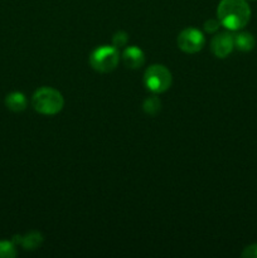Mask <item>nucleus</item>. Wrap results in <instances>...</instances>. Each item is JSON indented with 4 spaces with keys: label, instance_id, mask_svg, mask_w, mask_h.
I'll list each match as a JSON object with an SVG mask.
<instances>
[{
    "label": "nucleus",
    "instance_id": "obj_1",
    "mask_svg": "<svg viewBox=\"0 0 257 258\" xmlns=\"http://www.w3.org/2000/svg\"><path fill=\"white\" fill-rule=\"evenodd\" d=\"M218 20L229 30L246 27L251 18V9L246 0H221L217 9Z\"/></svg>",
    "mask_w": 257,
    "mask_h": 258
},
{
    "label": "nucleus",
    "instance_id": "obj_2",
    "mask_svg": "<svg viewBox=\"0 0 257 258\" xmlns=\"http://www.w3.org/2000/svg\"><path fill=\"white\" fill-rule=\"evenodd\" d=\"M32 105L37 112L43 115H55L65 105V100L59 91L50 87H42L34 92Z\"/></svg>",
    "mask_w": 257,
    "mask_h": 258
},
{
    "label": "nucleus",
    "instance_id": "obj_3",
    "mask_svg": "<svg viewBox=\"0 0 257 258\" xmlns=\"http://www.w3.org/2000/svg\"><path fill=\"white\" fill-rule=\"evenodd\" d=\"M118 59H120L118 48L113 45H101L91 53L90 64L97 72L108 73L115 70Z\"/></svg>",
    "mask_w": 257,
    "mask_h": 258
},
{
    "label": "nucleus",
    "instance_id": "obj_4",
    "mask_svg": "<svg viewBox=\"0 0 257 258\" xmlns=\"http://www.w3.org/2000/svg\"><path fill=\"white\" fill-rule=\"evenodd\" d=\"M144 83L146 88L154 93H163L170 87L171 73L165 66L153 64L145 71Z\"/></svg>",
    "mask_w": 257,
    "mask_h": 258
},
{
    "label": "nucleus",
    "instance_id": "obj_5",
    "mask_svg": "<svg viewBox=\"0 0 257 258\" xmlns=\"http://www.w3.org/2000/svg\"><path fill=\"white\" fill-rule=\"evenodd\" d=\"M204 43H206V39H204L203 33L196 28H186L181 30L178 35V47L189 54L202 50Z\"/></svg>",
    "mask_w": 257,
    "mask_h": 258
},
{
    "label": "nucleus",
    "instance_id": "obj_6",
    "mask_svg": "<svg viewBox=\"0 0 257 258\" xmlns=\"http://www.w3.org/2000/svg\"><path fill=\"white\" fill-rule=\"evenodd\" d=\"M211 48L216 57H228L234 48V37L229 33H219L212 39Z\"/></svg>",
    "mask_w": 257,
    "mask_h": 258
},
{
    "label": "nucleus",
    "instance_id": "obj_7",
    "mask_svg": "<svg viewBox=\"0 0 257 258\" xmlns=\"http://www.w3.org/2000/svg\"><path fill=\"white\" fill-rule=\"evenodd\" d=\"M122 59L126 67L131 68V70H138L145 62V55L140 48L135 47H127L122 53Z\"/></svg>",
    "mask_w": 257,
    "mask_h": 258
},
{
    "label": "nucleus",
    "instance_id": "obj_8",
    "mask_svg": "<svg viewBox=\"0 0 257 258\" xmlns=\"http://www.w3.org/2000/svg\"><path fill=\"white\" fill-rule=\"evenodd\" d=\"M14 243H19L27 251H34L43 243V236L39 232H29L25 236H14Z\"/></svg>",
    "mask_w": 257,
    "mask_h": 258
},
{
    "label": "nucleus",
    "instance_id": "obj_9",
    "mask_svg": "<svg viewBox=\"0 0 257 258\" xmlns=\"http://www.w3.org/2000/svg\"><path fill=\"white\" fill-rule=\"evenodd\" d=\"M5 106L13 112H22L27 108V98L22 92H12L5 97Z\"/></svg>",
    "mask_w": 257,
    "mask_h": 258
},
{
    "label": "nucleus",
    "instance_id": "obj_10",
    "mask_svg": "<svg viewBox=\"0 0 257 258\" xmlns=\"http://www.w3.org/2000/svg\"><path fill=\"white\" fill-rule=\"evenodd\" d=\"M254 44H256V40H254V37L251 33L242 32L234 35V47L238 50L249 52V50L253 49Z\"/></svg>",
    "mask_w": 257,
    "mask_h": 258
},
{
    "label": "nucleus",
    "instance_id": "obj_11",
    "mask_svg": "<svg viewBox=\"0 0 257 258\" xmlns=\"http://www.w3.org/2000/svg\"><path fill=\"white\" fill-rule=\"evenodd\" d=\"M143 108L148 115H156L161 108L160 100H159L158 97H155V96L146 98V100L144 101Z\"/></svg>",
    "mask_w": 257,
    "mask_h": 258
},
{
    "label": "nucleus",
    "instance_id": "obj_12",
    "mask_svg": "<svg viewBox=\"0 0 257 258\" xmlns=\"http://www.w3.org/2000/svg\"><path fill=\"white\" fill-rule=\"evenodd\" d=\"M17 256L15 243L13 241H0V258H14Z\"/></svg>",
    "mask_w": 257,
    "mask_h": 258
},
{
    "label": "nucleus",
    "instance_id": "obj_13",
    "mask_svg": "<svg viewBox=\"0 0 257 258\" xmlns=\"http://www.w3.org/2000/svg\"><path fill=\"white\" fill-rule=\"evenodd\" d=\"M127 40H128L127 33L121 32V30H120V32H117V33H115V34H113L112 44H113V47L120 48V47H123V45L127 43Z\"/></svg>",
    "mask_w": 257,
    "mask_h": 258
},
{
    "label": "nucleus",
    "instance_id": "obj_14",
    "mask_svg": "<svg viewBox=\"0 0 257 258\" xmlns=\"http://www.w3.org/2000/svg\"><path fill=\"white\" fill-rule=\"evenodd\" d=\"M243 258H257V244H251L247 246L241 253Z\"/></svg>",
    "mask_w": 257,
    "mask_h": 258
},
{
    "label": "nucleus",
    "instance_id": "obj_15",
    "mask_svg": "<svg viewBox=\"0 0 257 258\" xmlns=\"http://www.w3.org/2000/svg\"><path fill=\"white\" fill-rule=\"evenodd\" d=\"M219 24H221V23L217 22V20L209 19V20H207L206 23H204V30H206V32H208V33H214V32H217V30H218Z\"/></svg>",
    "mask_w": 257,
    "mask_h": 258
}]
</instances>
